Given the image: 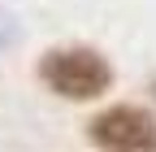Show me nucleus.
Segmentation results:
<instances>
[{"instance_id":"f03ea898","label":"nucleus","mask_w":156,"mask_h":152,"mask_svg":"<svg viewBox=\"0 0 156 152\" xmlns=\"http://www.w3.org/2000/svg\"><path fill=\"white\" fill-rule=\"evenodd\" d=\"M87 139L100 152H156V118L143 104H108L87 122Z\"/></svg>"},{"instance_id":"7ed1b4c3","label":"nucleus","mask_w":156,"mask_h":152,"mask_svg":"<svg viewBox=\"0 0 156 152\" xmlns=\"http://www.w3.org/2000/svg\"><path fill=\"white\" fill-rule=\"evenodd\" d=\"M152 104H156V78H152Z\"/></svg>"},{"instance_id":"f257e3e1","label":"nucleus","mask_w":156,"mask_h":152,"mask_svg":"<svg viewBox=\"0 0 156 152\" xmlns=\"http://www.w3.org/2000/svg\"><path fill=\"white\" fill-rule=\"evenodd\" d=\"M39 83H44L52 96H61L69 104H87V100H100L104 91H113V61L91 48V44H61V48H48L39 56Z\"/></svg>"}]
</instances>
